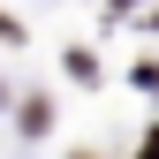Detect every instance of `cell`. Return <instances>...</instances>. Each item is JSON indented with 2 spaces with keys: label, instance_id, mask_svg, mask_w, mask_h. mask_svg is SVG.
Listing matches in <instances>:
<instances>
[{
  "label": "cell",
  "instance_id": "obj_1",
  "mask_svg": "<svg viewBox=\"0 0 159 159\" xmlns=\"http://www.w3.org/2000/svg\"><path fill=\"white\" fill-rule=\"evenodd\" d=\"M0 38H23V30H15V15H0Z\"/></svg>",
  "mask_w": 159,
  "mask_h": 159
},
{
  "label": "cell",
  "instance_id": "obj_2",
  "mask_svg": "<svg viewBox=\"0 0 159 159\" xmlns=\"http://www.w3.org/2000/svg\"><path fill=\"white\" fill-rule=\"evenodd\" d=\"M144 159H159V129H152V144H144Z\"/></svg>",
  "mask_w": 159,
  "mask_h": 159
},
{
  "label": "cell",
  "instance_id": "obj_3",
  "mask_svg": "<svg viewBox=\"0 0 159 159\" xmlns=\"http://www.w3.org/2000/svg\"><path fill=\"white\" fill-rule=\"evenodd\" d=\"M114 8H129V0H114Z\"/></svg>",
  "mask_w": 159,
  "mask_h": 159
}]
</instances>
